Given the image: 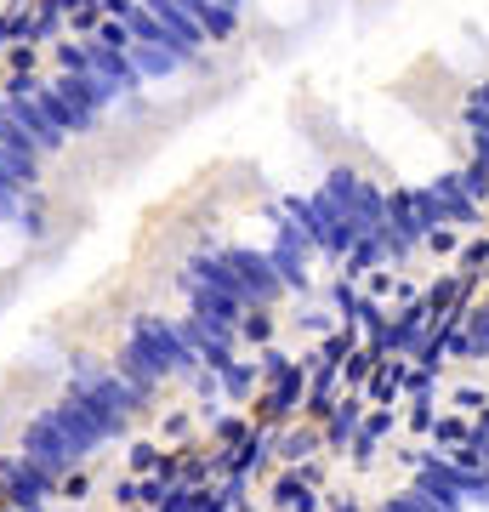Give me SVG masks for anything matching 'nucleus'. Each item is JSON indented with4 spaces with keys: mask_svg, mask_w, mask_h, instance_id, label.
Instances as JSON below:
<instances>
[{
    "mask_svg": "<svg viewBox=\"0 0 489 512\" xmlns=\"http://www.w3.org/2000/svg\"><path fill=\"white\" fill-rule=\"evenodd\" d=\"M427 188L438 194V205H444V222H450L455 234H478V228H484V211H478V205L467 200V188H461V177H455V171L433 177Z\"/></svg>",
    "mask_w": 489,
    "mask_h": 512,
    "instance_id": "obj_1",
    "label": "nucleus"
},
{
    "mask_svg": "<svg viewBox=\"0 0 489 512\" xmlns=\"http://www.w3.org/2000/svg\"><path fill=\"white\" fill-rule=\"evenodd\" d=\"M467 103H472V109H484V114H489V80H478V86H472Z\"/></svg>",
    "mask_w": 489,
    "mask_h": 512,
    "instance_id": "obj_7",
    "label": "nucleus"
},
{
    "mask_svg": "<svg viewBox=\"0 0 489 512\" xmlns=\"http://www.w3.org/2000/svg\"><path fill=\"white\" fill-rule=\"evenodd\" d=\"M455 177H461V188H467V200L484 211V205H489V171H484V165H467V171H455Z\"/></svg>",
    "mask_w": 489,
    "mask_h": 512,
    "instance_id": "obj_4",
    "label": "nucleus"
},
{
    "mask_svg": "<svg viewBox=\"0 0 489 512\" xmlns=\"http://www.w3.org/2000/svg\"><path fill=\"white\" fill-rule=\"evenodd\" d=\"M472 450H478V467H484V473H489V439H484V433H478V427H472Z\"/></svg>",
    "mask_w": 489,
    "mask_h": 512,
    "instance_id": "obj_8",
    "label": "nucleus"
},
{
    "mask_svg": "<svg viewBox=\"0 0 489 512\" xmlns=\"http://www.w3.org/2000/svg\"><path fill=\"white\" fill-rule=\"evenodd\" d=\"M404 421H410V433H421V439H427V433H433V421H438V410H433V404H410V410H404Z\"/></svg>",
    "mask_w": 489,
    "mask_h": 512,
    "instance_id": "obj_5",
    "label": "nucleus"
},
{
    "mask_svg": "<svg viewBox=\"0 0 489 512\" xmlns=\"http://www.w3.org/2000/svg\"><path fill=\"white\" fill-rule=\"evenodd\" d=\"M455 245H461L455 228H433V234H427V251H433V256H455Z\"/></svg>",
    "mask_w": 489,
    "mask_h": 512,
    "instance_id": "obj_6",
    "label": "nucleus"
},
{
    "mask_svg": "<svg viewBox=\"0 0 489 512\" xmlns=\"http://www.w3.org/2000/svg\"><path fill=\"white\" fill-rule=\"evenodd\" d=\"M23 245H29V239H23V228L12 217H0V268H12V262L23 256Z\"/></svg>",
    "mask_w": 489,
    "mask_h": 512,
    "instance_id": "obj_3",
    "label": "nucleus"
},
{
    "mask_svg": "<svg viewBox=\"0 0 489 512\" xmlns=\"http://www.w3.org/2000/svg\"><path fill=\"white\" fill-rule=\"evenodd\" d=\"M461 330H467V342H472V365H484L489 359V302H467L461 308Z\"/></svg>",
    "mask_w": 489,
    "mask_h": 512,
    "instance_id": "obj_2",
    "label": "nucleus"
}]
</instances>
